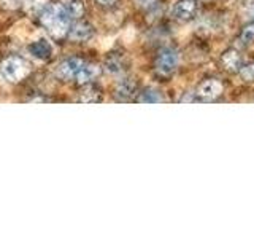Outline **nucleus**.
I'll use <instances>...</instances> for the list:
<instances>
[{
    "label": "nucleus",
    "instance_id": "nucleus-6",
    "mask_svg": "<svg viewBox=\"0 0 254 239\" xmlns=\"http://www.w3.org/2000/svg\"><path fill=\"white\" fill-rule=\"evenodd\" d=\"M172 14L178 21H190L197 14V0H178L172 8Z\"/></svg>",
    "mask_w": 254,
    "mask_h": 239
},
{
    "label": "nucleus",
    "instance_id": "nucleus-2",
    "mask_svg": "<svg viewBox=\"0 0 254 239\" xmlns=\"http://www.w3.org/2000/svg\"><path fill=\"white\" fill-rule=\"evenodd\" d=\"M30 62L19 54H10L0 61V75L10 83H21L30 74Z\"/></svg>",
    "mask_w": 254,
    "mask_h": 239
},
{
    "label": "nucleus",
    "instance_id": "nucleus-14",
    "mask_svg": "<svg viewBox=\"0 0 254 239\" xmlns=\"http://www.w3.org/2000/svg\"><path fill=\"white\" fill-rule=\"evenodd\" d=\"M138 102L141 104H156V102H162V94L159 93L156 88H145L143 91L138 93Z\"/></svg>",
    "mask_w": 254,
    "mask_h": 239
},
{
    "label": "nucleus",
    "instance_id": "nucleus-4",
    "mask_svg": "<svg viewBox=\"0 0 254 239\" xmlns=\"http://www.w3.org/2000/svg\"><path fill=\"white\" fill-rule=\"evenodd\" d=\"M86 61L81 58H76V56H71V58H67L65 61H62L58 69H56V74L61 80H73L78 77V74L81 72V69L84 67Z\"/></svg>",
    "mask_w": 254,
    "mask_h": 239
},
{
    "label": "nucleus",
    "instance_id": "nucleus-9",
    "mask_svg": "<svg viewBox=\"0 0 254 239\" xmlns=\"http://www.w3.org/2000/svg\"><path fill=\"white\" fill-rule=\"evenodd\" d=\"M29 53L38 61H50L53 58V46L45 38H40L29 45Z\"/></svg>",
    "mask_w": 254,
    "mask_h": 239
},
{
    "label": "nucleus",
    "instance_id": "nucleus-10",
    "mask_svg": "<svg viewBox=\"0 0 254 239\" xmlns=\"http://www.w3.org/2000/svg\"><path fill=\"white\" fill-rule=\"evenodd\" d=\"M115 94H116V99L119 101H130L133 99L135 94H138V85L132 78H124L116 85Z\"/></svg>",
    "mask_w": 254,
    "mask_h": 239
},
{
    "label": "nucleus",
    "instance_id": "nucleus-12",
    "mask_svg": "<svg viewBox=\"0 0 254 239\" xmlns=\"http://www.w3.org/2000/svg\"><path fill=\"white\" fill-rule=\"evenodd\" d=\"M78 101L84 102V104L100 102L102 101V90L94 83H86V85H83V90L79 91Z\"/></svg>",
    "mask_w": 254,
    "mask_h": 239
},
{
    "label": "nucleus",
    "instance_id": "nucleus-18",
    "mask_svg": "<svg viewBox=\"0 0 254 239\" xmlns=\"http://www.w3.org/2000/svg\"><path fill=\"white\" fill-rule=\"evenodd\" d=\"M135 5L141 10H153L157 5V0H135Z\"/></svg>",
    "mask_w": 254,
    "mask_h": 239
},
{
    "label": "nucleus",
    "instance_id": "nucleus-17",
    "mask_svg": "<svg viewBox=\"0 0 254 239\" xmlns=\"http://www.w3.org/2000/svg\"><path fill=\"white\" fill-rule=\"evenodd\" d=\"M240 38H242L243 43H253L254 42V22H250L248 26L243 27Z\"/></svg>",
    "mask_w": 254,
    "mask_h": 239
},
{
    "label": "nucleus",
    "instance_id": "nucleus-11",
    "mask_svg": "<svg viewBox=\"0 0 254 239\" xmlns=\"http://www.w3.org/2000/svg\"><path fill=\"white\" fill-rule=\"evenodd\" d=\"M221 66L224 67V70L230 72V74H237L242 69V56L237 50H226L221 54Z\"/></svg>",
    "mask_w": 254,
    "mask_h": 239
},
{
    "label": "nucleus",
    "instance_id": "nucleus-3",
    "mask_svg": "<svg viewBox=\"0 0 254 239\" xmlns=\"http://www.w3.org/2000/svg\"><path fill=\"white\" fill-rule=\"evenodd\" d=\"M178 62H180V54L178 51L175 50L172 46H164L159 50L157 56H156V61H154V69L159 75L162 77H169L172 75L175 70L178 67Z\"/></svg>",
    "mask_w": 254,
    "mask_h": 239
},
{
    "label": "nucleus",
    "instance_id": "nucleus-8",
    "mask_svg": "<svg viewBox=\"0 0 254 239\" xmlns=\"http://www.w3.org/2000/svg\"><path fill=\"white\" fill-rule=\"evenodd\" d=\"M103 67L111 75H123L127 70V59L121 53H110L105 58Z\"/></svg>",
    "mask_w": 254,
    "mask_h": 239
},
{
    "label": "nucleus",
    "instance_id": "nucleus-13",
    "mask_svg": "<svg viewBox=\"0 0 254 239\" xmlns=\"http://www.w3.org/2000/svg\"><path fill=\"white\" fill-rule=\"evenodd\" d=\"M100 74V69L95 66V64H89L86 62L84 67L81 69V72L78 74V77L75 78V82L78 85H86V83H92L94 78H97V75Z\"/></svg>",
    "mask_w": 254,
    "mask_h": 239
},
{
    "label": "nucleus",
    "instance_id": "nucleus-1",
    "mask_svg": "<svg viewBox=\"0 0 254 239\" xmlns=\"http://www.w3.org/2000/svg\"><path fill=\"white\" fill-rule=\"evenodd\" d=\"M38 24L43 29L48 30L54 40H62L68 35V30L71 27V14L67 8V3L64 2H50L42 10L38 11Z\"/></svg>",
    "mask_w": 254,
    "mask_h": 239
},
{
    "label": "nucleus",
    "instance_id": "nucleus-7",
    "mask_svg": "<svg viewBox=\"0 0 254 239\" xmlns=\"http://www.w3.org/2000/svg\"><path fill=\"white\" fill-rule=\"evenodd\" d=\"M94 35V27L89 22L86 21H76L71 24V27L68 30V40L71 42H87Z\"/></svg>",
    "mask_w": 254,
    "mask_h": 239
},
{
    "label": "nucleus",
    "instance_id": "nucleus-16",
    "mask_svg": "<svg viewBox=\"0 0 254 239\" xmlns=\"http://www.w3.org/2000/svg\"><path fill=\"white\" fill-rule=\"evenodd\" d=\"M240 77L243 82H254V62H250V64H245L240 69Z\"/></svg>",
    "mask_w": 254,
    "mask_h": 239
},
{
    "label": "nucleus",
    "instance_id": "nucleus-19",
    "mask_svg": "<svg viewBox=\"0 0 254 239\" xmlns=\"http://www.w3.org/2000/svg\"><path fill=\"white\" fill-rule=\"evenodd\" d=\"M0 3H2L5 8H10V10H14V8H18L21 5L26 3V0H0Z\"/></svg>",
    "mask_w": 254,
    "mask_h": 239
},
{
    "label": "nucleus",
    "instance_id": "nucleus-5",
    "mask_svg": "<svg viewBox=\"0 0 254 239\" xmlns=\"http://www.w3.org/2000/svg\"><path fill=\"white\" fill-rule=\"evenodd\" d=\"M195 94L203 101H214L222 94V83L216 78L203 80V82L198 85Z\"/></svg>",
    "mask_w": 254,
    "mask_h": 239
},
{
    "label": "nucleus",
    "instance_id": "nucleus-15",
    "mask_svg": "<svg viewBox=\"0 0 254 239\" xmlns=\"http://www.w3.org/2000/svg\"><path fill=\"white\" fill-rule=\"evenodd\" d=\"M67 8L71 14V18H73V21L79 19L84 14V3L81 2V0H68Z\"/></svg>",
    "mask_w": 254,
    "mask_h": 239
},
{
    "label": "nucleus",
    "instance_id": "nucleus-20",
    "mask_svg": "<svg viewBox=\"0 0 254 239\" xmlns=\"http://www.w3.org/2000/svg\"><path fill=\"white\" fill-rule=\"evenodd\" d=\"M100 6H113L115 3H118L119 0H95Z\"/></svg>",
    "mask_w": 254,
    "mask_h": 239
}]
</instances>
